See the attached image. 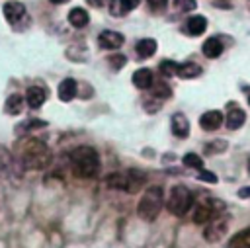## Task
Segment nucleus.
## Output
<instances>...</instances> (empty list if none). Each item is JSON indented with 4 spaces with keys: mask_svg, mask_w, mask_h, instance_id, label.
Returning <instances> with one entry per match:
<instances>
[{
    "mask_svg": "<svg viewBox=\"0 0 250 248\" xmlns=\"http://www.w3.org/2000/svg\"><path fill=\"white\" fill-rule=\"evenodd\" d=\"M47 123L45 121H41V119H27V121H23L21 125H18L16 127V135H25V133H29V131H35V129H43Z\"/></svg>",
    "mask_w": 250,
    "mask_h": 248,
    "instance_id": "obj_24",
    "label": "nucleus"
},
{
    "mask_svg": "<svg viewBox=\"0 0 250 248\" xmlns=\"http://www.w3.org/2000/svg\"><path fill=\"white\" fill-rule=\"evenodd\" d=\"M146 182V176L135 168L131 170H125V172H115L111 176H107L105 184L109 187H115V189H121V191H129V193H135L141 189V186H145Z\"/></svg>",
    "mask_w": 250,
    "mask_h": 248,
    "instance_id": "obj_3",
    "label": "nucleus"
},
{
    "mask_svg": "<svg viewBox=\"0 0 250 248\" xmlns=\"http://www.w3.org/2000/svg\"><path fill=\"white\" fill-rule=\"evenodd\" d=\"M225 148H227V143H225V141H215V143L207 145V152H209V154L221 152V150H225Z\"/></svg>",
    "mask_w": 250,
    "mask_h": 248,
    "instance_id": "obj_32",
    "label": "nucleus"
},
{
    "mask_svg": "<svg viewBox=\"0 0 250 248\" xmlns=\"http://www.w3.org/2000/svg\"><path fill=\"white\" fill-rule=\"evenodd\" d=\"M176 70H178V64H176L174 61H162V62H160V72H162L164 76H174Z\"/></svg>",
    "mask_w": 250,
    "mask_h": 248,
    "instance_id": "obj_28",
    "label": "nucleus"
},
{
    "mask_svg": "<svg viewBox=\"0 0 250 248\" xmlns=\"http://www.w3.org/2000/svg\"><path fill=\"white\" fill-rule=\"evenodd\" d=\"M238 197H250V186H248V187L238 189Z\"/></svg>",
    "mask_w": 250,
    "mask_h": 248,
    "instance_id": "obj_35",
    "label": "nucleus"
},
{
    "mask_svg": "<svg viewBox=\"0 0 250 248\" xmlns=\"http://www.w3.org/2000/svg\"><path fill=\"white\" fill-rule=\"evenodd\" d=\"M49 2H51V4H66L68 0H49Z\"/></svg>",
    "mask_w": 250,
    "mask_h": 248,
    "instance_id": "obj_36",
    "label": "nucleus"
},
{
    "mask_svg": "<svg viewBox=\"0 0 250 248\" xmlns=\"http://www.w3.org/2000/svg\"><path fill=\"white\" fill-rule=\"evenodd\" d=\"M248 174H250V158H248Z\"/></svg>",
    "mask_w": 250,
    "mask_h": 248,
    "instance_id": "obj_38",
    "label": "nucleus"
},
{
    "mask_svg": "<svg viewBox=\"0 0 250 248\" xmlns=\"http://www.w3.org/2000/svg\"><path fill=\"white\" fill-rule=\"evenodd\" d=\"M229 248H250V230H240V232H236V234L230 238Z\"/></svg>",
    "mask_w": 250,
    "mask_h": 248,
    "instance_id": "obj_23",
    "label": "nucleus"
},
{
    "mask_svg": "<svg viewBox=\"0 0 250 248\" xmlns=\"http://www.w3.org/2000/svg\"><path fill=\"white\" fill-rule=\"evenodd\" d=\"M88 21H90V16H88V12L84 8H72L68 12V23L72 27H78L80 29V27L88 25Z\"/></svg>",
    "mask_w": 250,
    "mask_h": 248,
    "instance_id": "obj_21",
    "label": "nucleus"
},
{
    "mask_svg": "<svg viewBox=\"0 0 250 248\" xmlns=\"http://www.w3.org/2000/svg\"><path fill=\"white\" fill-rule=\"evenodd\" d=\"M150 90H152V96H154V98H168V96L172 94V88H170L166 82H162V80L152 82Z\"/></svg>",
    "mask_w": 250,
    "mask_h": 248,
    "instance_id": "obj_25",
    "label": "nucleus"
},
{
    "mask_svg": "<svg viewBox=\"0 0 250 248\" xmlns=\"http://www.w3.org/2000/svg\"><path fill=\"white\" fill-rule=\"evenodd\" d=\"M92 8H104V6H107L111 0H86Z\"/></svg>",
    "mask_w": 250,
    "mask_h": 248,
    "instance_id": "obj_34",
    "label": "nucleus"
},
{
    "mask_svg": "<svg viewBox=\"0 0 250 248\" xmlns=\"http://www.w3.org/2000/svg\"><path fill=\"white\" fill-rule=\"evenodd\" d=\"M72 174L78 178H92L100 170V156L92 146H76L68 156Z\"/></svg>",
    "mask_w": 250,
    "mask_h": 248,
    "instance_id": "obj_2",
    "label": "nucleus"
},
{
    "mask_svg": "<svg viewBox=\"0 0 250 248\" xmlns=\"http://www.w3.org/2000/svg\"><path fill=\"white\" fill-rule=\"evenodd\" d=\"M166 205H168V211L176 217H184L191 205H193V193L186 187V186H174L168 193V199H166Z\"/></svg>",
    "mask_w": 250,
    "mask_h": 248,
    "instance_id": "obj_6",
    "label": "nucleus"
},
{
    "mask_svg": "<svg viewBox=\"0 0 250 248\" xmlns=\"http://www.w3.org/2000/svg\"><path fill=\"white\" fill-rule=\"evenodd\" d=\"M107 61H109V66L113 70H119V68H123L127 64V57L125 55H111Z\"/></svg>",
    "mask_w": 250,
    "mask_h": 248,
    "instance_id": "obj_27",
    "label": "nucleus"
},
{
    "mask_svg": "<svg viewBox=\"0 0 250 248\" xmlns=\"http://www.w3.org/2000/svg\"><path fill=\"white\" fill-rule=\"evenodd\" d=\"M186 166H189V168H197V170H203V160L199 158V154H195V152H188L186 156H184V160H182Z\"/></svg>",
    "mask_w": 250,
    "mask_h": 248,
    "instance_id": "obj_26",
    "label": "nucleus"
},
{
    "mask_svg": "<svg viewBox=\"0 0 250 248\" xmlns=\"http://www.w3.org/2000/svg\"><path fill=\"white\" fill-rule=\"evenodd\" d=\"M141 4V0H111L109 2V14L113 18H121L125 14H129L131 10H135Z\"/></svg>",
    "mask_w": 250,
    "mask_h": 248,
    "instance_id": "obj_13",
    "label": "nucleus"
},
{
    "mask_svg": "<svg viewBox=\"0 0 250 248\" xmlns=\"http://www.w3.org/2000/svg\"><path fill=\"white\" fill-rule=\"evenodd\" d=\"M16 154L23 168L27 170H45L51 164V148L33 137H21L16 143Z\"/></svg>",
    "mask_w": 250,
    "mask_h": 248,
    "instance_id": "obj_1",
    "label": "nucleus"
},
{
    "mask_svg": "<svg viewBox=\"0 0 250 248\" xmlns=\"http://www.w3.org/2000/svg\"><path fill=\"white\" fill-rule=\"evenodd\" d=\"M223 49H225V45H223V41H221L219 37H209V39L201 45L203 55L209 57V59H217V57L223 53Z\"/></svg>",
    "mask_w": 250,
    "mask_h": 248,
    "instance_id": "obj_18",
    "label": "nucleus"
},
{
    "mask_svg": "<svg viewBox=\"0 0 250 248\" xmlns=\"http://www.w3.org/2000/svg\"><path fill=\"white\" fill-rule=\"evenodd\" d=\"M201 74V66L195 64V62H184V64H178V70H176V76L184 78V80H191V78H197Z\"/></svg>",
    "mask_w": 250,
    "mask_h": 248,
    "instance_id": "obj_22",
    "label": "nucleus"
},
{
    "mask_svg": "<svg viewBox=\"0 0 250 248\" xmlns=\"http://www.w3.org/2000/svg\"><path fill=\"white\" fill-rule=\"evenodd\" d=\"M244 121H246V113H244V109L238 105V103H229L227 105V127L230 129V131H236V129H240L242 125H244Z\"/></svg>",
    "mask_w": 250,
    "mask_h": 248,
    "instance_id": "obj_8",
    "label": "nucleus"
},
{
    "mask_svg": "<svg viewBox=\"0 0 250 248\" xmlns=\"http://www.w3.org/2000/svg\"><path fill=\"white\" fill-rule=\"evenodd\" d=\"M156 49H158V43L154 41V39H139L137 41V45H135V51H137V55L141 57V59H148V57H152L154 53H156Z\"/></svg>",
    "mask_w": 250,
    "mask_h": 248,
    "instance_id": "obj_20",
    "label": "nucleus"
},
{
    "mask_svg": "<svg viewBox=\"0 0 250 248\" xmlns=\"http://www.w3.org/2000/svg\"><path fill=\"white\" fill-rule=\"evenodd\" d=\"M225 230H227V221H225L223 217H215L213 221H209V225H207L203 236H205V240H209V242H217V240L225 234Z\"/></svg>",
    "mask_w": 250,
    "mask_h": 248,
    "instance_id": "obj_10",
    "label": "nucleus"
},
{
    "mask_svg": "<svg viewBox=\"0 0 250 248\" xmlns=\"http://www.w3.org/2000/svg\"><path fill=\"white\" fill-rule=\"evenodd\" d=\"M47 100V90L41 88V86H29L25 90V103L31 107V109H37L45 103Z\"/></svg>",
    "mask_w": 250,
    "mask_h": 248,
    "instance_id": "obj_11",
    "label": "nucleus"
},
{
    "mask_svg": "<svg viewBox=\"0 0 250 248\" xmlns=\"http://www.w3.org/2000/svg\"><path fill=\"white\" fill-rule=\"evenodd\" d=\"M59 100L61 102H70V100H74L76 98V94H78V84H76V80L74 78H64L61 84H59Z\"/></svg>",
    "mask_w": 250,
    "mask_h": 248,
    "instance_id": "obj_14",
    "label": "nucleus"
},
{
    "mask_svg": "<svg viewBox=\"0 0 250 248\" xmlns=\"http://www.w3.org/2000/svg\"><path fill=\"white\" fill-rule=\"evenodd\" d=\"M221 209H223L221 199H219V201H217V199L203 201V203L197 205V209H195V213H193V223H197V225L209 223V221H213L215 217H219L217 211H221Z\"/></svg>",
    "mask_w": 250,
    "mask_h": 248,
    "instance_id": "obj_7",
    "label": "nucleus"
},
{
    "mask_svg": "<svg viewBox=\"0 0 250 248\" xmlns=\"http://www.w3.org/2000/svg\"><path fill=\"white\" fill-rule=\"evenodd\" d=\"M174 6H176L180 12H191V10H195L197 2H195V0H174Z\"/></svg>",
    "mask_w": 250,
    "mask_h": 248,
    "instance_id": "obj_30",
    "label": "nucleus"
},
{
    "mask_svg": "<svg viewBox=\"0 0 250 248\" xmlns=\"http://www.w3.org/2000/svg\"><path fill=\"white\" fill-rule=\"evenodd\" d=\"M246 98H248V103H250V88L246 90Z\"/></svg>",
    "mask_w": 250,
    "mask_h": 248,
    "instance_id": "obj_37",
    "label": "nucleus"
},
{
    "mask_svg": "<svg viewBox=\"0 0 250 248\" xmlns=\"http://www.w3.org/2000/svg\"><path fill=\"white\" fill-rule=\"evenodd\" d=\"M197 180H199V182H209V184H215V182H217V176H215L213 172H209V170H201V172L197 174Z\"/></svg>",
    "mask_w": 250,
    "mask_h": 248,
    "instance_id": "obj_31",
    "label": "nucleus"
},
{
    "mask_svg": "<svg viewBox=\"0 0 250 248\" xmlns=\"http://www.w3.org/2000/svg\"><path fill=\"white\" fill-rule=\"evenodd\" d=\"M2 12H4V20L16 29V31H25L29 25H31V18L27 14V8L18 2V0H8L4 2L2 6Z\"/></svg>",
    "mask_w": 250,
    "mask_h": 248,
    "instance_id": "obj_5",
    "label": "nucleus"
},
{
    "mask_svg": "<svg viewBox=\"0 0 250 248\" xmlns=\"http://www.w3.org/2000/svg\"><path fill=\"white\" fill-rule=\"evenodd\" d=\"M146 2H148L152 12H162L166 8V4H168V0H146Z\"/></svg>",
    "mask_w": 250,
    "mask_h": 248,
    "instance_id": "obj_33",
    "label": "nucleus"
},
{
    "mask_svg": "<svg viewBox=\"0 0 250 248\" xmlns=\"http://www.w3.org/2000/svg\"><path fill=\"white\" fill-rule=\"evenodd\" d=\"M223 123V113L217 111V109H211V111H205L201 117H199V125L203 131H217Z\"/></svg>",
    "mask_w": 250,
    "mask_h": 248,
    "instance_id": "obj_12",
    "label": "nucleus"
},
{
    "mask_svg": "<svg viewBox=\"0 0 250 248\" xmlns=\"http://www.w3.org/2000/svg\"><path fill=\"white\" fill-rule=\"evenodd\" d=\"M123 43H125V37H123L119 31L107 29V31H102V33L98 35V45H100L102 49H119Z\"/></svg>",
    "mask_w": 250,
    "mask_h": 248,
    "instance_id": "obj_9",
    "label": "nucleus"
},
{
    "mask_svg": "<svg viewBox=\"0 0 250 248\" xmlns=\"http://www.w3.org/2000/svg\"><path fill=\"white\" fill-rule=\"evenodd\" d=\"M23 105H25V98L20 96V94H12L4 102V113H8V115H20L23 111Z\"/></svg>",
    "mask_w": 250,
    "mask_h": 248,
    "instance_id": "obj_17",
    "label": "nucleus"
},
{
    "mask_svg": "<svg viewBox=\"0 0 250 248\" xmlns=\"http://www.w3.org/2000/svg\"><path fill=\"white\" fill-rule=\"evenodd\" d=\"M10 162H12L10 150L0 145V172H2V170H8V168H10Z\"/></svg>",
    "mask_w": 250,
    "mask_h": 248,
    "instance_id": "obj_29",
    "label": "nucleus"
},
{
    "mask_svg": "<svg viewBox=\"0 0 250 248\" xmlns=\"http://www.w3.org/2000/svg\"><path fill=\"white\" fill-rule=\"evenodd\" d=\"M162 203H164V199H162V189L160 187H156V186H152V187H148L145 193H143V197H141V201H139V207H137V213H139V217L141 219H145V221H154L156 217H158V213H160V209H162Z\"/></svg>",
    "mask_w": 250,
    "mask_h": 248,
    "instance_id": "obj_4",
    "label": "nucleus"
},
{
    "mask_svg": "<svg viewBox=\"0 0 250 248\" xmlns=\"http://www.w3.org/2000/svg\"><path fill=\"white\" fill-rule=\"evenodd\" d=\"M205 27H207V20L203 16H191L184 23V33H188L191 37H197V35H201L205 31Z\"/></svg>",
    "mask_w": 250,
    "mask_h": 248,
    "instance_id": "obj_16",
    "label": "nucleus"
},
{
    "mask_svg": "<svg viewBox=\"0 0 250 248\" xmlns=\"http://www.w3.org/2000/svg\"><path fill=\"white\" fill-rule=\"evenodd\" d=\"M170 123H172V133L178 139H186L189 135V121H188V117L184 113H174Z\"/></svg>",
    "mask_w": 250,
    "mask_h": 248,
    "instance_id": "obj_15",
    "label": "nucleus"
},
{
    "mask_svg": "<svg viewBox=\"0 0 250 248\" xmlns=\"http://www.w3.org/2000/svg\"><path fill=\"white\" fill-rule=\"evenodd\" d=\"M154 78H152V72L148 68H139L133 72V84L139 88V90H148L152 86Z\"/></svg>",
    "mask_w": 250,
    "mask_h": 248,
    "instance_id": "obj_19",
    "label": "nucleus"
}]
</instances>
